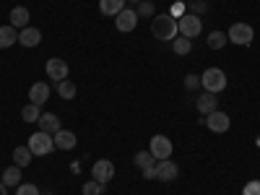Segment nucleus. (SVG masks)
<instances>
[{"mask_svg": "<svg viewBox=\"0 0 260 195\" xmlns=\"http://www.w3.org/2000/svg\"><path fill=\"white\" fill-rule=\"evenodd\" d=\"M151 34L161 42H172L180 37V29H177V21L172 13H161V16H154L151 18Z\"/></svg>", "mask_w": 260, "mask_h": 195, "instance_id": "f257e3e1", "label": "nucleus"}, {"mask_svg": "<svg viewBox=\"0 0 260 195\" xmlns=\"http://www.w3.org/2000/svg\"><path fill=\"white\" fill-rule=\"evenodd\" d=\"M201 86L211 94H219L226 89V73L221 68H208L203 76H201Z\"/></svg>", "mask_w": 260, "mask_h": 195, "instance_id": "f03ea898", "label": "nucleus"}, {"mask_svg": "<svg viewBox=\"0 0 260 195\" xmlns=\"http://www.w3.org/2000/svg\"><path fill=\"white\" fill-rule=\"evenodd\" d=\"M177 29H180V37H187L192 42L195 37H201L203 21H201V16H195V13H182L180 21H177Z\"/></svg>", "mask_w": 260, "mask_h": 195, "instance_id": "7ed1b4c3", "label": "nucleus"}, {"mask_svg": "<svg viewBox=\"0 0 260 195\" xmlns=\"http://www.w3.org/2000/svg\"><path fill=\"white\" fill-rule=\"evenodd\" d=\"M26 146L31 148L34 156H47V154H52V151H55V138H52L50 133H42V130H37V133L29 138Z\"/></svg>", "mask_w": 260, "mask_h": 195, "instance_id": "20e7f679", "label": "nucleus"}, {"mask_svg": "<svg viewBox=\"0 0 260 195\" xmlns=\"http://www.w3.org/2000/svg\"><path fill=\"white\" fill-rule=\"evenodd\" d=\"M226 37H229V42H234V45L247 47L250 42H252V37H255V31H252L250 24H232L229 31H226Z\"/></svg>", "mask_w": 260, "mask_h": 195, "instance_id": "39448f33", "label": "nucleus"}, {"mask_svg": "<svg viewBox=\"0 0 260 195\" xmlns=\"http://www.w3.org/2000/svg\"><path fill=\"white\" fill-rule=\"evenodd\" d=\"M112 177H115V164H112L110 159H99V161H94V167H91V180H96L99 185L107 187V182H110Z\"/></svg>", "mask_w": 260, "mask_h": 195, "instance_id": "423d86ee", "label": "nucleus"}, {"mask_svg": "<svg viewBox=\"0 0 260 195\" xmlns=\"http://www.w3.org/2000/svg\"><path fill=\"white\" fill-rule=\"evenodd\" d=\"M172 141L167 138V136H154L151 138V156H154L156 161H161V159H172Z\"/></svg>", "mask_w": 260, "mask_h": 195, "instance_id": "0eeeda50", "label": "nucleus"}, {"mask_svg": "<svg viewBox=\"0 0 260 195\" xmlns=\"http://www.w3.org/2000/svg\"><path fill=\"white\" fill-rule=\"evenodd\" d=\"M45 71H47V78L60 83V81L68 78V62H65L62 57H50L47 65H45Z\"/></svg>", "mask_w": 260, "mask_h": 195, "instance_id": "6e6552de", "label": "nucleus"}, {"mask_svg": "<svg viewBox=\"0 0 260 195\" xmlns=\"http://www.w3.org/2000/svg\"><path fill=\"white\" fill-rule=\"evenodd\" d=\"M138 13H136V8H122L117 16H115V24H117V29L120 31H133L136 26H138Z\"/></svg>", "mask_w": 260, "mask_h": 195, "instance_id": "1a4fd4ad", "label": "nucleus"}, {"mask_svg": "<svg viewBox=\"0 0 260 195\" xmlns=\"http://www.w3.org/2000/svg\"><path fill=\"white\" fill-rule=\"evenodd\" d=\"M206 125H208V130H213V133H226L229 130V125H232V120H229V115L226 112H211V115H206Z\"/></svg>", "mask_w": 260, "mask_h": 195, "instance_id": "9d476101", "label": "nucleus"}, {"mask_svg": "<svg viewBox=\"0 0 260 195\" xmlns=\"http://www.w3.org/2000/svg\"><path fill=\"white\" fill-rule=\"evenodd\" d=\"M177 175H180V169H177L175 161H169V159L156 161V180H161V182H175Z\"/></svg>", "mask_w": 260, "mask_h": 195, "instance_id": "9b49d317", "label": "nucleus"}, {"mask_svg": "<svg viewBox=\"0 0 260 195\" xmlns=\"http://www.w3.org/2000/svg\"><path fill=\"white\" fill-rule=\"evenodd\" d=\"M39 130L42 133H50V136H55L57 130H62V125H60V117L55 115V112H45V115H39Z\"/></svg>", "mask_w": 260, "mask_h": 195, "instance_id": "f8f14e48", "label": "nucleus"}, {"mask_svg": "<svg viewBox=\"0 0 260 195\" xmlns=\"http://www.w3.org/2000/svg\"><path fill=\"white\" fill-rule=\"evenodd\" d=\"M195 107H198V112H201V115H211V112L219 110V99H216V94L206 91V94H201V96H198Z\"/></svg>", "mask_w": 260, "mask_h": 195, "instance_id": "ddd939ff", "label": "nucleus"}, {"mask_svg": "<svg viewBox=\"0 0 260 195\" xmlns=\"http://www.w3.org/2000/svg\"><path fill=\"white\" fill-rule=\"evenodd\" d=\"M52 138H55V148H60V151H71V148H76V143H78L76 133H71V130H57Z\"/></svg>", "mask_w": 260, "mask_h": 195, "instance_id": "4468645a", "label": "nucleus"}, {"mask_svg": "<svg viewBox=\"0 0 260 195\" xmlns=\"http://www.w3.org/2000/svg\"><path fill=\"white\" fill-rule=\"evenodd\" d=\"M29 99H31V104H45L47 99H50V86L47 83H31V89H29Z\"/></svg>", "mask_w": 260, "mask_h": 195, "instance_id": "2eb2a0df", "label": "nucleus"}, {"mask_svg": "<svg viewBox=\"0 0 260 195\" xmlns=\"http://www.w3.org/2000/svg\"><path fill=\"white\" fill-rule=\"evenodd\" d=\"M18 42H21L24 47H37L39 42H42V31L34 29V26H26V29L18 31Z\"/></svg>", "mask_w": 260, "mask_h": 195, "instance_id": "dca6fc26", "label": "nucleus"}, {"mask_svg": "<svg viewBox=\"0 0 260 195\" xmlns=\"http://www.w3.org/2000/svg\"><path fill=\"white\" fill-rule=\"evenodd\" d=\"M29 18H31L29 8L16 6V8L11 11V26H16V29H26V26H29Z\"/></svg>", "mask_w": 260, "mask_h": 195, "instance_id": "f3484780", "label": "nucleus"}, {"mask_svg": "<svg viewBox=\"0 0 260 195\" xmlns=\"http://www.w3.org/2000/svg\"><path fill=\"white\" fill-rule=\"evenodd\" d=\"M31 159H34V154H31L29 146H16V148H13V164H16V167L24 169V167L31 164Z\"/></svg>", "mask_w": 260, "mask_h": 195, "instance_id": "a211bd4d", "label": "nucleus"}, {"mask_svg": "<svg viewBox=\"0 0 260 195\" xmlns=\"http://www.w3.org/2000/svg\"><path fill=\"white\" fill-rule=\"evenodd\" d=\"M18 42V31H16V26H0V50H8V47H13Z\"/></svg>", "mask_w": 260, "mask_h": 195, "instance_id": "6ab92c4d", "label": "nucleus"}, {"mask_svg": "<svg viewBox=\"0 0 260 195\" xmlns=\"http://www.w3.org/2000/svg\"><path fill=\"white\" fill-rule=\"evenodd\" d=\"M122 8H125V0H99L102 16H117Z\"/></svg>", "mask_w": 260, "mask_h": 195, "instance_id": "aec40b11", "label": "nucleus"}, {"mask_svg": "<svg viewBox=\"0 0 260 195\" xmlns=\"http://www.w3.org/2000/svg\"><path fill=\"white\" fill-rule=\"evenodd\" d=\"M3 182H6V187H18L21 185V167H6V172H3Z\"/></svg>", "mask_w": 260, "mask_h": 195, "instance_id": "412c9836", "label": "nucleus"}, {"mask_svg": "<svg viewBox=\"0 0 260 195\" xmlns=\"http://www.w3.org/2000/svg\"><path fill=\"white\" fill-rule=\"evenodd\" d=\"M226 42H229L226 31H211V34H208V47H211V50H221Z\"/></svg>", "mask_w": 260, "mask_h": 195, "instance_id": "4be33fe9", "label": "nucleus"}, {"mask_svg": "<svg viewBox=\"0 0 260 195\" xmlns=\"http://www.w3.org/2000/svg\"><path fill=\"white\" fill-rule=\"evenodd\" d=\"M172 50H175V55H187L192 50V42L187 37H177V39H172Z\"/></svg>", "mask_w": 260, "mask_h": 195, "instance_id": "5701e85b", "label": "nucleus"}, {"mask_svg": "<svg viewBox=\"0 0 260 195\" xmlns=\"http://www.w3.org/2000/svg\"><path fill=\"white\" fill-rule=\"evenodd\" d=\"M57 94H60L62 99H73V96H76V83H71L68 78L60 81V83H57Z\"/></svg>", "mask_w": 260, "mask_h": 195, "instance_id": "b1692460", "label": "nucleus"}, {"mask_svg": "<svg viewBox=\"0 0 260 195\" xmlns=\"http://www.w3.org/2000/svg\"><path fill=\"white\" fill-rule=\"evenodd\" d=\"M39 115H42V112H39V104H31V102L24 107V110H21V117H24L26 122H37Z\"/></svg>", "mask_w": 260, "mask_h": 195, "instance_id": "393cba45", "label": "nucleus"}, {"mask_svg": "<svg viewBox=\"0 0 260 195\" xmlns=\"http://www.w3.org/2000/svg\"><path fill=\"white\" fill-rule=\"evenodd\" d=\"M133 161H136V167H141V169L154 167V156H151V151H138V154L133 156Z\"/></svg>", "mask_w": 260, "mask_h": 195, "instance_id": "a878e982", "label": "nucleus"}, {"mask_svg": "<svg viewBox=\"0 0 260 195\" xmlns=\"http://www.w3.org/2000/svg\"><path fill=\"white\" fill-rule=\"evenodd\" d=\"M136 13H138V18H151V16L156 13V6L151 3V0H143V3H138Z\"/></svg>", "mask_w": 260, "mask_h": 195, "instance_id": "bb28decb", "label": "nucleus"}, {"mask_svg": "<svg viewBox=\"0 0 260 195\" xmlns=\"http://www.w3.org/2000/svg\"><path fill=\"white\" fill-rule=\"evenodd\" d=\"M81 192H83V195H102V192H104V185H99L96 180H91V182H83Z\"/></svg>", "mask_w": 260, "mask_h": 195, "instance_id": "cd10ccee", "label": "nucleus"}, {"mask_svg": "<svg viewBox=\"0 0 260 195\" xmlns=\"http://www.w3.org/2000/svg\"><path fill=\"white\" fill-rule=\"evenodd\" d=\"M16 195H39V187L31 185V182H21L18 190H16Z\"/></svg>", "mask_w": 260, "mask_h": 195, "instance_id": "c85d7f7f", "label": "nucleus"}, {"mask_svg": "<svg viewBox=\"0 0 260 195\" xmlns=\"http://www.w3.org/2000/svg\"><path fill=\"white\" fill-rule=\"evenodd\" d=\"M198 86H201V76H185V89L187 91H195V89H198Z\"/></svg>", "mask_w": 260, "mask_h": 195, "instance_id": "c756f323", "label": "nucleus"}, {"mask_svg": "<svg viewBox=\"0 0 260 195\" xmlns=\"http://www.w3.org/2000/svg\"><path fill=\"white\" fill-rule=\"evenodd\" d=\"M242 195H260V180H250L242 190Z\"/></svg>", "mask_w": 260, "mask_h": 195, "instance_id": "7c9ffc66", "label": "nucleus"}, {"mask_svg": "<svg viewBox=\"0 0 260 195\" xmlns=\"http://www.w3.org/2000/svg\"><path fill=\"white\" fill-rule=\"evenodd\" d=\"M141 172H143V180H156V164L154 167H146Z\"/></svg>", "mask_w": 260, "mask_h": 195, "instance_id": "2f4dec72", "label": "nucleus"}, {"mask_svg": "<svg viewBox=\"0 0 260 195\" xmlns=\"http://www.w3.org/2000/svg\"><path fill=\"white\" fill-rule=\"evenodd\" d=\"M0 195H8V187H6V182L0 180Z\"/></svg>", "mask_w": 260, "mask_h": 195, "instance_id": "473e14b6", "label": "nucleus"}, {"mask_svg": "<svg viewBox=\"0 0 260 195\" xmlns=\"http://www.w3.org/2000/svg\"><path fill=\"white\" fill-rule=\"evenodd\" d=\"M127 3H143V0H127Z\"/></svg>", "mask_w": 260, "mask_h": 195, "instance_id": "72a5a7b5", "label": "nucleus"}]
</instances>
